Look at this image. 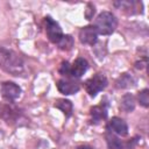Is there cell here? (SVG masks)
<instances>
[{
    "mask_svg": "<svg viewBox=\"0 0 149 149\" xmlns=\"http://www.w3.org/2000/svg\"><path fill=\"white\" fill-rule=\"evenodd\" d=\"M0 68L13 76H20L24 72V63L20 55L5 48L0 49Z\"/></svg>",
    "mask_w": 149,
    "mask_h": 149,
    "instance_id": "cell-1",
    "label": "cell"
},
{
    "mask_svg": "<svg viewBox=\"0 0 149 149\" xmlns=\"http://www.w3.org/2000/svg\"><path fill=\"white\" fill-rule=\"evenodd\" d=\"M116 19L111 12H102L98 15L94 21L93 27L95 28L98 34L101 35H111L116 28Z\"/></svg>",
    "mask_w": 149,
    "mask_h": 149,
    "instance_id": "cell-2",
    "label": "cell"
},
{
    "mask_svg": "<svg viewBox=\"0 0 149 149\" xmlns=\"http://www.w3.org/2000/svg\"><path fill=\"white\" fill-rule=\"evenodd\" d=\"M106 86H107V78L101 73H97L85 81V90L91 97H95Z\"/></svg>",
    "mask_w": 149,
    "mask_h": 149,
    "instance_id": "cell-3",
    "label": "cell"
},
{
    "mask_svg": "<svg viewBox=\"0 0 149 149\" xmlns=\"http://www.w3.org/2000/svg\"><path fill=\"white\" fill-rule=\"evenodd\" d=\"M44 22H45V31H47L48 38H49L52 43H58L59 40H61L62 36H63L61 26H59L52 17H50V16H45Z\"/></svg>",
    "mask_w": 149,
    "mask_h": 149,
    "instance_id": "cell-4",
    "label": "cell"
},
{
    "mask_svg": "<svg viewBox=\"0 0 149 149\" xmlns=\"http://www.w3.org/2000/svg\"><path fill=\"white\" fill-rule=\"evenodd\" d=\"M1 94L2 97L8 101L16 100L21 94V88L19 85L12 81H5L1 85Z\"/></svg>",
    "mask_w": 149,
    "mask_h": 149,
    "instance_id": "cell-5",
    "label": "cell"
},
{
    "mask_svg": "<svg viewBox=\"0 0 149 149\" xmlns=\"http://www.w3.org/2000/svg\"><path fill=\"white\" fill-rule=\"evenodd\" d=\"M98 40V33L93 26H86L79 31V41L84 44L93 45Z\"/></svg>",
    "mask_w": 149,
    "mask_h": 149,
    "instance_id": "cell-6",
    "label": "cell"
},
{
    "mask_svg": "<svg viewBox=\"0 0 149 149\" xmlns=\"http://www.w3.org/2000/svg\"><path fill=\"white\" fill-rule=\"evenodd\" d=\"M57 88L61 93L65 94V95H69V94H73V93H77L79 91V84L69 79V78H63V79H59L57 81Z\"/></svg>",
    "mask_w": 149,
    "mask_h": 149,
    "instance_id": "cell-7",
    "label": "cell"
},
{
    "mask_svg": "<svg viewBox=\"0 0 149 149\" xmlns=\"http://www.w3.org/2000/svg\"><path fill=\"white\" fill-rule=\"evenodd\" d=\"M87 69H88L87 61L81 57H78L70 66V76L74 78H79L87 71Z\"/></svg>",
    "mask_w": 149,
    "mask_h": 149,
    "instance_id": "cell-8",
    "label": "cell"
},
{
    "mask_svg": "<svg viewBox=\"0 0 149 149\" xmlns=\"http://www.w3.org/2000/svg\"><path fill=\"white\" fill-rule=\"evenodd\" d=\"M109 128L112 129L113 133L121 135V136H126L128 134V126L126 123V121H123L122 119L114 116L109 121Z\"/></svg>",
    "mask_w": 149,
    "mask_h": 149,
    "instance_id": "cell-9",
    "label": "cell"
},
{
    "mask_svg": "<svg viewBox=\"0 0 149 149\" xmlns=\"http://www.w3.org/2000/svg\"><path fill=\"white\" fill-rule=\"evenodd\" d=\"M135 84H136V79L129 73H122L115 81V86L118 88H129L135 86Z\"/></svg>",
    "mask_w": 149,
    "mask_h": 149,
    "instance_id": "cell-10",
    "label": "cell"
},
{
    "mask_svg": "<svg viewBox=\"0 0 149 149\" xmlns=\"http://www.w3.org/2000/svg\"><path fill=\"white\" fill-rule=\"evenodd\" d=\"M91 118H92V121L94 123H98L100 120L105 119L107 116V109L105 106L102 105H99V106H94L91 108Z\"/></svg>",
    "mask_w": 149,
    "mask_h": 149,
    "instance_id": "cell-11",
    "label": "cell"
},
{
    "mask_svg": "<svg viewBox=\"0 0 149 149\" xmlns=\"http://www.w3.org/2000/svg\"><path fill=\"white\" fill-rule=\"evenodd\" d=\"M106 142H107V146L109 149H121L123 147L121 140L112 130L106 132Z\"/></svg>",
    "mask_w": 149,
    "mask_h": 149,
    "instance_id": "cell-12",
    "label": "cell"
},
{
    "mask_svg": "<svg viewBox=\"0 0 149 149\" xmlns=\"http://www.w3.org/2000/svg\"><path fill=\"white\" fill-rule=\"evenodd\" d=\"M120 107H121L125 112H127V113L133 112L134 108H135V99H134V97H133L130 93H126V94L122 97V99H121Z\"/></svg>",
    "mask_w": 149,
    "mask_h": 149,
    "instance_id": "cell-13",
    "label": "cell"
},
{
    "mask_svg": "<svg viewBox=\"0 0 149 149\" xmlns=\"http://www.w3.org/2000/svg\"><path fill=\"white\" fill-rule=\"evenodd\" d=\"M55 107L61 109L66 116H70L72 114V102L70 100H66V99H57L56 102H55Z\"/></svg>",
    "mask_w": 149,
    "mask_h": 149,
    "instance_id": "cell-14",
    "label": "cell"
},
{
    "mask_svg": "<svg viewBox=\"0 0 149 149\" xmlns=\"http://www.w3.org/2000/svg\"><path fill=\"white\" fill-rule=\"evenodd\" d=\"M57 44H58V48L61 50L68 51V50H70L73 47V38L70 35H63L62 38L59 40V42Z\"/></svg>",
    "mask_w": 149,
    "mask_h": 149,
    "instance_id": "cell-15",
    "label": "cell"
},
{
    "mask_svg": "<svg viewBox=\"0 0 149 149\" xmlns=\"http://www.w3.org/2000/svg\"><path fill=\"white\" fill-rule=\"evenodd\" d=\"M1 112H2V113H1V116H2L3 119H6L7 122L14 121V118L17 115V111L14 109V108H12V107H8V106H5Z\"/></svg>",
    "mask_w": 149,
    "mask_h": 149,
    "instance_id": "cell-16",
    "label": "cell"
},
{
    "mask_svg": "<svg viewBox=\"0 0 149 149\" xmlns=\"http://www.w3.org/2000/svg\"><path fill=\"white\" fill-rule=\"evenodd\" d=\"M139 102L143 107L149 106V90L148 88H144L139 93Z\"/></svg>",
    "mask_w": 149,
    "mask_h": 149,
    "instance_id": "cell-17",
    "label": "cell"
},
{
    "mask_svg": "<svg viewBox=\"0 0 149 149\" xmlns=\"http://www.w3.org/2000/svg\"><path fill=\"white\" fill-rule=\"evenodd\" d=\"M70 66H71V64L69 62H63L59 66V73L63 76H66V77H71L70 76Z\"/></svg>",
    "mask_w": 149,
    "mask_h": 149,
    "instance_id": "cell-18",
    "label": "cell"
},
{
    "mask_svg": "<svg viewBox=\"0 0 149 149\" xmlns=\"http://www.w3.org/2000/svg\"><path fill=\"white\" fill-rule=\"evenodd\" d=\"M93 14H94V6L91 5V3H88V5H87V10L85 12L86 19H87V20H91V17L93 16Z\"/></svg>",
    "mask_w": 149,
    "mask_h": 149,
    "instance_id": "cell-19",
    "label": "cell"
},
{
    "mask_svg": "<svg viewBox=\"0 0 149 149\" xmlns=\"http://www.w3.org/2000/svg\"><path fill=\"white\" fill-rule=\"evenodd\" d=\"M77 149H94L92 147H88V146H79Z\"/></svg>",
    "mask_w": 149,
    "mask_h": 149,
    "instance_id": "cell-20",
    "label": "cell"
}]
</instances>
